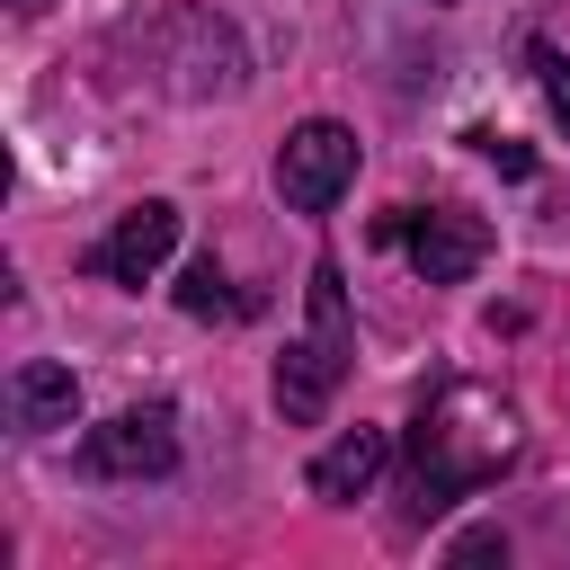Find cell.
Returning <instances> with one entry per match:
<instances>
[{"mask_svg":"<svg viewBox=\"0 0 570 570\" xmlns=\"http://www.w3.org/2000/svg\"><path fill=\"white\" fill-rule=\"evenodd\" d=\"M525 428H517V401H499L490 383H436L410 419V517H436L472 490H490L508 463H517Z\"/></svg>","mask_w":570,"mask_h":570,"instance_id":"cell-1","label":"cell"},{"mask_svg":"<svg viewBox=\"0 0 570 570\" xmlns=\"http://www.w3.org/2000/svg\"><path fill=\"white\" fill-rule=\"evenodd\" d=\"M347 365H356V330H347V276H338V258H312V330H303V338L276 356V410H285L294 428H312V419L338 401Z\"/></svg>","mask_w":570,"mask_h":570,"instance_id":"cell-2","label":"cell"},{"mask_svg":"<svg viewBox=\"0 0 570 570\" xmlns=\"http://www.w3.org/2000/svg\"><path fill=\"white\" fill-rule=\"evenodd\" d=\"M374 240H401L410 267H419V285H463L490 258V223L463 214V205H401V214L374 223Z\"/></svg>","mask_w":570,"mask_h":570,"instance_id":"cell-3","label":"cell"},{"mask_svg":"<svg viewBox=\"0 0 570 570\" xmlns=\"http://www.w3.org/2000/svg\"><path fill=\"white\" fill-rule=\"evenodd\" d=\"M80 472L89 481H160V472H178V410L169 401L116 410L107 428L80 436Z\"/></svg>","mask_w":570,"mask_h":570,"instance_id":"cell-4","label":"cell"},{"mask_svg":"<svg viewBox=\"0 0 570 570\" xmlns=\"http://www.w3.org/2000/svg\"><path fill=\"white\" fill-rule=\"evenodd\" d=\"M347 178H356V134H347V125L312 116V125L285 134V151H276V196H285L294 214H330V205L347 196Z\"/></svg>","mask_w":570,"mask_h":570,"instance_id":"cell-5","label":"cell"},{"mask_svg":"<svg viewBox=\"0 0 570 570\" xmlns=\"http://www.w3.org/2000/svg\"><path fill=\"white\" fill-rule=\"evenodd\" d=\"M178 249V205L169 196H142V205H125L116 214V232L107 240H89V276H107V285H151L160 276V258Z\"/></svg>","mask_w":570,"mask_h":570,"instance_id":"cell-6","label":"cell"},{"mask_svg":"<svg viewBox=\"0 0 570 570\" xmlns=\"http://www.w3.org/2000/svg\"><path fill=\"white\" fill-rule=\"evenodd\" d=\"M71 410H80V374H71V365L27 356V365L9 374V428H18V436H53V428H71Z\"/></svg>","mask_w":570,"mask_h":570,"instance_id":"cell-7","label":"cell"},{"mask_svg":"<svg viewBox=\"0 0 570 570\" xmlns=\"http://www.w3.org/2000/svg\"><path fill=\"white\" fill-rule=\"evenodd\" d=\"M392 463V436L383 428H347L338 445H321L312 454V499H330V508H347V499H365L374 490V472Z\"/></svg>","mask_w":570,"mask_h":570,"instance_id":"cell-8","label":"cell"},{"mask_svg":"<svg viewBox=\"0 0 570 570\" xmlns=\"http://www.w3.org/2000/svg\"><path fill=\"white\" fill-rule=\"evenodd\" d=\"M178 312H187V321H240L249 294H232V276H223L214 258H187V276H178Z\"/></svg>","mask_w":570,"mask_h":570,"instance_id":"cell-9","label":"cell"},{"mask_svg":"<svg viewBox=\"0 0 570 570\" xmlns=\"http://www.w3.org/2000/svg\"><path fill=\"white\" fill-rule=\"evenodd\" d=\"M472 142L499 160V178H525V169H534V151H525V142H508V134H472Z\"/></svg>","mask_w":570,"mask_h":570,"instance_id":"cell-10","label":"cell"},{"mask_svg":"<svg viewBox=\"0 0 570 570\" xmlns=\"http://www.w3.org/2000/svg\"><path fill=\"white\" fill-rule=\"evenodd\" d=\"M454 561H508V534H499V525H481V534H463V543H454Z\"/></svg>","mask_w":570,"mask_h":570,"instance_id":"cell-11","label":"cell"},{"mask_svg":"<svg viewBox=\"0 0 570 570\" xmlns=\"http://www.w3.org/2000/svg\"><path fill=\"white\" fill-rule=\"evenodd\" d=\"M552 125H561V134H570V62H561V71H552Z\"/></svg>","mask_w":570,"mask_h":570,"instance_id":"cell-12","label":"cell"},{"mask_svg":"<svg viewBox=\"0 0 570 570\" xmlns=\"http://www.w3.org/2000/svg\"><path fill=\"white\" fill-rule=\"evenodd\" d=\"M18 9H45V0H18Z\"/></svg>","mask_w":570,"mask_h":570,"instance_id":"cell-13","label":"cell"}]
</instances>
